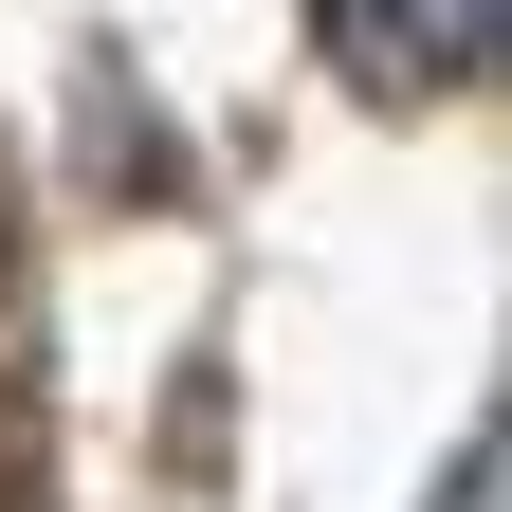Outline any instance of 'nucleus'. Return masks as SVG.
<instances>
[{"instance_id":"1","label":"nucleus","mask_w":512,"mask_h":512,"mask_svg":"<svg viewBox=\"0 0 512 512\" xmlns=\"http://www.w3.org/2000/svg\"><path fill=\"white\" fill-rule=\"evenodd\" d=\"M330 19V55L384 92V110H421V92H476L494 74V0H311Z\"/></svg>"},{"instance_id":"2","label":"nucleus","mask_w":512,"mask_h":512,"mask_svg":"<svg viewBox=\"0 0 512 512\" xmlns=\"http://www.w3.org/2000/svg\"><path fill=\"white\" fill-rule=\"evenodd\" d=\"M439 512H494V439H458V476H439Z\"/></svg>"}]
</instances>
